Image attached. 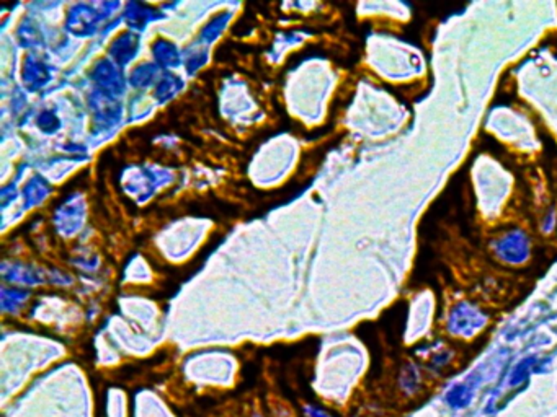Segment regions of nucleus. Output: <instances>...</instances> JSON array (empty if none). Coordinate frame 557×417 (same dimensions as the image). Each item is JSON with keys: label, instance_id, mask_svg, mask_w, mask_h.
<instances>
[{"label": "nucleus", "instance_id": "obj_1", "mask_svg": "<svg viewBox=\"0 0 557 417\" xmlns=\"http://www.w3.org/2000/svg\"><path fill=\"white\" fill-rule=\"evenodd\" d=\"M305 416L308 417H330L329 414H325L322 409L315 408V406H305Z\"/></svg>", "mask_w": 557, "mask_h": 417}]
</instances>
